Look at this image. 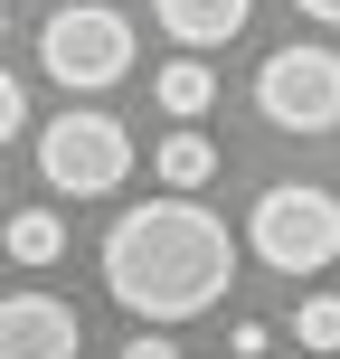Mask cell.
Wrapping results in <instances>:
<instances>
[{
    "label": "cell",
    "mask_w": 340,
    "mask_h": 359,
    "mask_svg": "<svg viewBox=\"0 0 340 359\" xmlns=\"http://www.w3.org/2000/svg\"><path fill=\"white\" fill-rule=\"evenodd\" d=\"M123 359H179V350H170V341H161V331H142V341H132V350H123Z\"/></svg>",
    "instance_id": "4fadbf2b"
},
{
    "label": "cell",
    "mask_w": 340,
    "mask_h": 359,
    "mask_svg": "<svg viewBox=\"0 0 340 359\" xmlns=\"http://www.w3.org/2000/svg\"><path fill=\"white\" fill-rule=\"evenodd\" d=\"M38 67L67 95H104L132 76V19L104 10V0H67V10L38 19Z\"/></svg>",
    "instance_id": "3957f363"
},
{
    "label": "cell",
    "mask_w": 340,
    "mask_h": 359,
    "mask_svg": "<svg viewBox=\"0 0 340 359\" xmlns=\"http://www.w3.org/2000/svg\"><path fill=\"white\" fill-rule=\"evenodd\" d=\"M29 133V76H0V142Z\"/></svg>",
    "instance_id": "7c38bea8"
},
{
    "label": "cell",
    "mask_w": 340,
    "mask_h": 359,
    "mask_svg": "<svg viewBox=\"0 0 340 359\" xmlns=\"http://www.w3.org/2000/svg\"><path fill=\"white\" fill-rule=\"evenodd\" d=\"M57 255H67L57 208H19V217H10V265H57Z\"/></svg>",
    "instance_id": "30bf717a"
},
{
    "label": "cell",
    "mask_w": 340,
    "mask_h": 359,
    "mask_svg": "<svg viewBox=\"0 0 340 359\" xmlns=\"http://www.w3.org/2000/svg\"><path fill=\"white\" fill-rule=\"evenodd\" d=\"M293 341L303 350H340V293H303L293 303Z\"/></svg>",
    "instance_id": "8fae6325"
},
{
    "label": "cell",
    "mask_w": 340,
    "mask_h": 359,
    "mask_svg": "<svg viewBox=\"0 0 340 359\" xmlns=\"http://www.w3.org/2000/svg\"><path fill=\"white\" fill-rule=\"evenodd\" d=\"M303 19H322V29H340V0H293Z\"/></svg>",
    "instance_id": "5bb4252c"
},
{
    "label": "cell",
    "mask_w": 340,
    "mask_h": 359,
    "mask_svg": "<svg viewBox=\"0 0 340 359\" xmlns=\"http://www.w3.org/2000/svg\"><path fill=\"white\" fill-rule=\"evenodd\" d=\"M255 0H151V19L179 38V48H227L236 29H246Z\"/></svg>",
    "instance_id": "52a82bcc"
},
{
    "label": "cell",
    "mask_w": 340,
    "mask_h": 359,
    "mask_svg": "<svg viewBox=\"0 0 340 359\" xmlns=\"http://www.w3.org/2000/svg\"><path fill=\"white\" fill-rule=\"evenodd\" d=\"M246 246H255L265 274H322V265H340V198L322 180H274V189L255 198V217H246Z\"/></svg>",
    "instance_id": "7a4b0ae2"
},
{
    "label": "cell",
    "mask_w": 340,
    "mask_h": 359,
    "mask_svg": "<svg viewBox=\"0 0 340 359\" xmlns=\"http://www.w3.org/2000/svg\"><path fill=\"white\" fill-rule=\"evenodd\" d=\"M151 95H161V114H170V123H198V114L217 104V76L198 67V57H170V67L151 76Z\"/></svg>",
    "instance_id": "9c48e42d"
},
{
    "label": "cell",
    "mask_w": 340,
    "mask_h": 359,
    "mask_svg": "<svg viewBox=\"0 0 340 359\" xmlns=\"http://www.w3.org/2000/svg\"><path fill=\"white\" fill-rule=\"evenodd\" d=\"M236 284V236L217 208H198L189 189L170 198H142V208L114 217L104 236V293L123 312H142V322H198V312H217Z\"/></svg>",
    "instance_id": "6da1fadb"
},
{
    "label": "cell",
    "mask_w": 340,
    "mask_h": 359,
    "mask_svg": "<svg viewBox=\"0 0 340 359\" xmlns=\"http://www.w3.org/2000/svg\"><path fill=\"white\" fill-rule=\"evenodd\" d=\"M255 114L274 133H340V48H274L255 67Z\"/></svg>",
    "instance_id": "5b68a950"
},
{
    "label": "cell",
    "mask_w": 340,
    "mask_h": 359,
    "mask_svg": "<svg viewBox=\"0 0 340 359\" xmlns=\"http://www.w3.org/2000/svg\"><path fill=\"white\" fill-rule=\"evenodd\" d=\"M76 350H86L76 303H57V293H10L0 303V359H76Z\"/></svg>",
    "instance_id": "8992f818"
},
{
    "label": "cell",
    "mask_w": 340,
    "mask_h": 359,
    "mask_svg": "<svg viewBox=\"0 0 340 359\" xmlns=\"http://www.w3.org/2000/svg\"><path fill=\"white\" fill-rule=\"evenodd\" d=\"M151 170H161V189H208V180H217V142L179 123V133L151 142Z\"/></svg>",
    "instance_id": "ba28073f"
},
{
    "label": "cell",
    "mask_w": 340,
    "mask_h": 359,
    "mask_svg": "<svg viewBox=\"0 0 340 359\" xmlns=\"http://www.w3.org/2000/svg\"><path fill=\"white\" fill-rule=\"evenodd\" d=\"M38 180L57 198H104L132 180V133L95 104H67L57 123H38Z\"/></svg>",
    "instance_id": "277c9868"
}]
</instances>
